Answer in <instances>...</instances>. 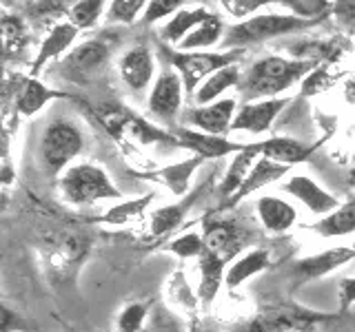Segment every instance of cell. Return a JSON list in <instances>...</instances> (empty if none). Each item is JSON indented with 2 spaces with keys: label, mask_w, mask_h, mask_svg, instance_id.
Returning <instances> with one entry per match:
<instances>
[{
  "label": "cell",
  "mask_w": 355,
  "mask_h": 332,
  "mask_svg": "<svg viewBox=\"0 0 355 332\" xmlns=\"http://www.w3.org/2000/svg\"><path fill=\"white\" fill-rule=\"evenodd\" d=\"M260 160V149H258V142H253V144H247L244 147V151L236 153L233 155V160L229 164V169L225 173V177H222V182L218 186V193L225 197V202H229V199L236 195L244 180L249 177L251 169H253V164Z\"/></svg>",
  "instance_id": "cell-21"
},
{
  "label": "cell",
  "mask_w": 355,
  "mask_h": 332,
  "mask_svg": "<svg viewBox=\"0 0 355 332\" xmlns=\"http://www.w3.org/2000/svg\"><path fill=\"white\" fill-rule=\"evenodd\" d=\"M202 237L207 243V250L218 255V257H222L225 261L236 257V255L244 248V243H247V232L231 219L205 221Z\"/></svg>",
  "instance_id": "cell-12"
},
{
  "label": "cell",
  "mask_w": 355,
  "mask_h": 332,
  "mask_svg": "<svg viewBox=\"0 0 355 332\" xmlns=\"http://www.w3.org/2000/svg\"><path fill=\"white\" fill-rule=\"evenodd\" d=\"M271 266V255L269 250L264 248H253L249 252H244L242 257H238L233 261L229 268H227V277H225V284L236 290L240 288L244 282H249L253 275H258L262 270H266Z\"/></svg>",
  "instance_id": "cell-25"
},
{
  "label": "cell",
  "mask_w": 355,
  "mask_h": 332,
  "mask_svg": "<svg viewBox=\"0 0 355 332\" xmlns=\"http://www.w3.org/2000/svg\"><path fill=\"white\" fill-rule=\"evenodd\" d=\"M202 162H205L202 158L193 155V158L182 160L178 164L162 166V169H155L151 173H142V177H144V180L164 184L178 197H187L189 193H191V177H193V173L198 171V166Z\"/></svg>",
  "instance_id": "cell-18"
},
{
  "label": "cell",
  "mask_w": 355,
  "mask_h": 332,
  "mask_svg": "<svg viewBox=\"0 0 355 332\" xmlns=\"http://www.w3.org/2000/svg\"><path fill=\"white\" fill-rule=\"evenodd\" d=\"M155 73V60L147 44H136L120 60V75L133 93H142Z\"/></svg>",
  "instance_id": "cell-15"
},
{
  "label": "cell",
  "mask_w": 355,
  "mask_h": 332,
  "mask_svg": "<svg viewBox=\"0 0 355 332\" xmlns=\"http://www.w3.org/2000/svg\"><path fill=\"white\" fill-rule=\"evenodd\" d=\"M315 22L302 20L293 14H264V16H253L249 20H242L238 25H233L227 29L225 40L220 47L225 51L233 49H247L249 44L255 42H266L277 36H286V33L304 31L309 27H313Z\"/></svg>",
  "instance_id": "cell-2"
},
{
  "label": "cell",
  "mask_w": 355,
  "mask_h": 332,
  "mask_svg": "<svg viewBox=\"0 0 355 332\" xmlns=\"http://www.w3.org/2000/svg\"><path fill=\"white\" fill-rule=\"evenodd\" d=\"M329 319V315L313 313L309 308L277 302L260 310L249 324V332H311Z\"/></svg>",
  "instance_id": "cell-6"
},
{
  "label": "cell",
  "mask_w": 355,
  "mask_h": 332,
  "mask_svg": "<svg viewBox=\"0 0 355 332\" xmlns=\"http://www.w3.org/2000/svg\"><path fill=\"white\" fill-rule=\"evenodd\" d=\"M288 171H291V166H284V164H277V162H273V160L260 158L258 162L253 164V169H251V173H249L247 180H244L242 188L229 199L227 206H236L238 202H242L244 197H249L251 193L260 191L262 186H269V184H273V182H277V180H282V177H284Z\"/></svg>",
  "instance_id": "cell-23"
},
{
  "label": "cell",
  "mask_w": 355,
  "mask_h": 332,
  "mask_svg": "<svg viewBox=\"0 0 355 332\" xmlns=\"http://www.w3.org/2000/svg\"><path fill=\"white\" fill-rule=\"evenodd\" d=\"M182 7V0H153V3H147V9L142 14V22L144 25H153L166 16H175L178 9Z\"/></svg>",
  "instance_id": "cell-37"
},
{
  "label": "cell",
  "mask_w": 355,
  "mask_h": 332,
  "mask_svg": "<svg viewBox=\"0 0 355 332\" xmlns=\"http://www.w3.org/2000/svg\"><path fill=\"white\" fill-rule=\"evenodd\" d=\"M318 69V60L313 58H282V55H266L253 62L249 71L242 75L238 91L253 102L255 98L273 100V95L291 89L297 80L306 77Z\"/></svg>",
  "instance_id": "cell-1"
},
{
  "label": "cell",
  "mask_w": 355,
  "mask_h": 332,
  "mask_svg": "<svg viewBox=\"0 0 355 332\" xmlns=\"http://www.w3.org/2000/svg\"><path fill=\"white\" fill-rule=\"evenodd\" d=\"M244 55V49L233 51H166V60H169L178 75L182 77L184 91L189 95H196V91L202 86L205 80L218 73L220 69L236 64Z\"/></svg>",
  "instance_id": "cell-4"
},
{
  "label": "cell",
  "mask_w": 355,
  "mask_h": 332,
  "mask_svg": "<svg viewBox=\"0 0 355 332\" xmlns=\"http://www.w3.org/2000/svg\"><path fill=\"white\" fill-rule=\"evenodd\" d=\"M351 259H355V248L351 246L329 248L324 252H318V255H311V257L293 261L291 268H288V277L293 279V288H300L309 282H315L320 277H327L329 273L342 268V266L349 264Z\"/></svg>",
  "instance_id": "cell-7"
},
{
  "label": "cell",
  "mask_w": 355,
  "mask_h": 332,
  "mask_svg": "<svg viewBox=\"0 0 355 332\" xmlns=\"http://www.w3.org/2000/svg\"><path fill=\"white\" fill-rule=\"evenodd\" d=\"M166 250L182 259H189V257L200 259L202 252L207 250V243H205V237L198 235V232H182V235H178L175 239L166 243Z\"/></svg>",
  "instance_id": "cell-35"
},
{
  "label": "cell",
  "mask_w": 355,
  "mask_h": 332,
  "mask_svg": "<svg viewBox=\"0 0 355 332\" xmlns=\"http://www.w3.org/2000/svg\"><path fill=\"white\" fill-rule=\"evenodd\" d=\"M182 77L171 69H164L155 80L149 95V111L153 118H158L164 124H173L175 116L182 107Z\"/></svg>",
  "instance_id": "cell-9"
},
{
  "label": "cell",
  "mask_w": 355,
  "mask_h": 332,
  "mask_svg": "<svg viewBox=\"0 0 355 332\" xmlns=\"http://www.w3.org/2000/svg\"><path fill=\"white\" fill-rule=\"evenodd\" d=\"M236 98H222L214 104L187 109L182 120L189 129H200L209 136L227 138V133L233 127V120H236Z\"/></svg>",
  "instance_id": "cell-8"
},
{
  "label": "cell",
  "mask_w": 355,
  "mask_h": 332,
  "mask_svg": "<svg viewBox=\"0 0 355 332\" xmlns=\"http://www.w3.org/2000/svg\"><path fill=\"white\" fill-rule=\"evenodd\" d=\"M333 80L329 77V73H327V69H315V73L311 75V77H306L304 80V95H313V93H320V91H324V89L331 84Z\"/></svg>",
  "instance_id": "cell-42"
},
{
  "label": "cell",
  "mask_w": 355,
  "mask_h": 332,
  "mask_svg": "<svg viewBox=\"0 0 355 332\" xmlns=\"http://www.w3.org/2000/svg\"><path fill=\"white\" fill-rule=\"evenodd\" d=\"M320 147H322V142L306 144L302 140H295V138H288V136H273V138H266V140L258 142L260 158L273 160V162L284 164V166L306 162Z\"/></svg>",
  "instance_id": "cell-14"
},
{
  "label": "cell",
  "mask_w": 355,
  "mask_h": 332,
  "mask_svg": "<svg viewBox=\"0 0 355 332\" xmlns=\"http://www.w3.org/2000/svg\"><path fill=\"white\" fill-rule=\"evenodd\" d=\"M147 9L144 0H116L107 7V20L118 22V25H133L140 11Z\"/></svg>",
  "instance_id": "cell-36"
},
{
  "label": "cell",
  "mask_w": 355,
  "mask_h": 332,
  "mask_svg": "<svg viewBox=\"0 0 355 332\" xmlns=\"http://www.w3.org/2000/svg\"><path fill=\"white\" fill-rule=\"evenodd\" d=\"M85 147L83 131L69 120H53L40 140V158L51 175H58Z\"/></svg>",
  "instance_id": "cell-5"
},
{
  "label": "cell",
  "mask_w": 355,
  "mask_h": 332,
  "mask_svg": "<svg viewBox=\"0 0 355 332\" xmlns=\"http://www.w3.org/2000/svg\"><path fill=\"white\" fill-rule=\"evenodd\" d=\"M200 266V286H198V302L202 304L205 310L214 306L216 297L220 293L222 284L227 277V261L218 255L205 250L202 257L198 259Z\"/></svg>",
  "instance_id": "cell-19"
},
{
  "label": "cell",
  "mask_w": 355,
  "mask_h": 332,
  "mask_svg": "<svg viewBox=\"0 0 355 332\" xmlns=\"http://www.w3.org/2000/svg\"><path fill=\"white\" fill-rule=\"evenodd\" d=\"M205 186H198L196 191H191L187 197H182L178 204H169V206H162L158 210H153L151 213V235L153 237H164L173 232L178 226L182 224L187 213L191 210V206H196V202L200 199V195L205 193Z\"/></svg>",
  "instance_id": "cell-22"
},
{
  "label": "cell",
  "mask_w": 355,
  "mask_h": 332,
  "mask_svg": "<svg viewBox=\"0 0 355 332\" xmlns=\"http://www.w3.org/2000/svg\"><path fill=\"white\" fill-rule=\"evenodd\" d=\"M286 7L293 9V16L302 18V20H311L315 22V16H324L327 9L331 7L329 3H322V0H286V3H282Z\"/></svg>",
  "instance_id": "cell-39"
},
{
  "label": "cell",
  "mask_w": 355,
  "mask_h": 332,
  "mask_svg": "<svg viewBox=\"0 0 355 332\" xmlns=\"http://www.w3.org/2000/svg\"><path fill=\"white\" fill-rule=\"evenodd\" d=\"M109 47L103 40H89L80 47H76L67 58L62 60L64 73L73 77L76 82H87L103 64L109 60Z\"/></svg>",
  "instance_id": "cell-13"
},
{
  "label": "cell",
  "mask_w": 355,
  "mask_h": 332,
  "mask_svg": "<svg viewBox=\"0 0 355 332\" xmlns=\"http://www.w3.org/2000/svg\"><path fill=\"white\" fill-rule=\"evenodd\" d=\"M264 5H266L264 0H231V3H225L227 11L236 18H247L255 9H260Z\"/></svg>",
  "instance_id": "cell-40"
},
{
  "label": "cell",
  "mask_w": 355,
  "mask_h": 332,
  "mask_svg": "<svg viewBox=\"0 0 355 332\" xmlns=\"http://www.w3.org/2000/svg\"><path fill=\"white\" fill-rule=\"evenodd\" d=\"M55 98H64L62 91L49 89L47 84H42L38 77H18L16 93H14V107L16 113L20 116H36L38 111L44 109V104L51 102Z\"/></svg>",
  "instance_id": "cell-17"
},
{
  "label": "cell",
  "mask_w": 355,
  "mask_h": 332,
  "mask_svg": "<svg viewBox=\"0 0 355 332\" xmlns=\"http://www.w3.org/2000/svg\"><path fill=\"white\" fill-rule=\"evenodd\" d=\"M60 191L67 202L76 206H92L96 202H107V199H122V193L111 182V177L100 166L89 162L76 164L64 171Z\"/></svg>",
  "instance_id": "cell-3"
},
{
  "label": "cell",
  "mask_w": 355,
  "mask_h": 332,
  "mask_svg": "<svg viewBox=\"0 0 355 332\" xmlns=\"http://www.w3.org/2000/svg\"><path fill=\"white\" fill-rule=\"evenodd\" d=\"M94 113L114 140H120L122 131L129 127V122L133 118V113H129L127 109H122L118 104H100L94 109Z\"/></svg>",
  "instance_id": "cell-32"
},
{
  "label": "cell",
  "mask_w": 355,
  "mask_h": 332,
  "mask_svg": "<svg viewBox=\"0 0 355 332\" xmlns=\"http://www.w3.org/2000/svg\"><path fill=\"white\" fill-rule=\"evenodd\" d=\"M340 288V313H349V308L355 304V277H344L338 284Z\"/></svg>",
  "instance_id": "cell-41"
},
{
  "label": "cell",
  "mask_w": 355,
  "mask_h": 332,
  "mask_svg": "<svg viewBox=\"0 0 355 332\" xmlns=\"http://www.w3.org/2000/svg\"><path fill=\"white\" fill-rule=\"evenodd\" d=\"M78 27H73L71 22H58L51 31L49 36L42 40L40 44V51L36 53V58L31 62V71H29V77H38V73L44 69V64L60 58V55L71 47L76 36H78Z\"/></svg>",
  "instance_id": "cell-20"
},
{
  "label": "cell",
  "mask_w": 355,
  "mask_h": 332,
  "mask_svg": "<svg viewBox=\"0 0 355 332\" xmlns=\"http://www.w3.org/2000/svg\"><path fill=\"white\" fill-rule=\"evenodd\" d=\"M258 217L262 221V226L269 230V232H284L288 230L297 219L295 208L284 202L280 197H273V195H264L258 199Z\"/></svg>",
  "instance_id": "cell-24"
},
{
  "label": "cell",
  "mask_w": 355,
  "mask_h": 332,
  "mask_svg": "<svg viewBox=\"0 0 355 332\" xmlns=\"http://www.w3.org/2000/svg\"><path fill=\"white\" fill-rule=\"evenodd\" d=\"M311 228L322 237H342L355 232V195H351L347 202H342L331 215L322 217Z\"/></svg>",
  "instance_id": "cell-27"
},
{
  "label": "cell",
  "mask_w": 355,
  "mask_h": 332,
  "mask_svg": "<svg viewBox=\"0 0 355 332\" xmlns=\"http://www.w3.org/2000/svg\"><path fill=\"white\" fill-rule=\"evenodd\" d=\"M175 136V144L180 149L187 151H193V155L202 160H220L225 155H236L240 151H244L247 144H238V142H231L229 138H222V136H209V133H200L196 129H189V127H178L173 131Z\"/></svg>",
  "instance_id": "cell-10"
},
{
  "label": "cell",
  "mask_w": 355,
  "mask_h": 332,
  "mask_svg": "<svg viewBox=\"0 0 355 332\" xmlns=\"http://www.w3.org/2000/svg\"><path fill=\"white\" fill-rule=\"evenodd\" d=\"M105 7H109L103 0H83V3H73L69 7V18H71V25L78 29H87V27H94L98 18L103 16Z\"/></svg>",
  "instance_id": "cell-34"
},
{
  "label": "cell",
  "mask_w": 355,
  "mask_h": 332,
  "mask_svg": "<svg viewBox=\"0 0 355 332\" xmlns=\"http://www.w3.org/2000/svg\"><path fill=\"white\" fill-rule=\"evenodd\" d=\"M193 332H218L216 328H211V326H196Z\"/></svg>",
  "instance_id": "cell-43"
},
{
  "label": "cell",
  "mask_w": 355,
  "mask_h": 332,
  "mask_svg": "<svg viewBox=\"0 0 355 332\" xmlns=\"http://www.w3.org/2000/svg\"><path fill=\"white\" fill-rule=\"evenodd\" d=\"M282 191H286L288 195H293L295 199H300V202H302L311 210V213L322 215V217L331 215L333 210L340 206L336 195H331L329 191H324V188H322L318 182H313L306 175L291 177V180L282 186Z\"/></svg>",
  "instance_id": "cell-16"
},
{
  "label": "cell",
  "mask_w": 355,
  "mask_h": 332,
  "mask_svg": "<svg viewBox=\"0 0 355 332\" xmlns=\"http://www.w3.org/2000/svg\"><path fill=\"white\" fill-rule=\"evenodd\" d=\"M286 104H288L286 98L258 100V102L242 104L236 113V120H233L231 131H244V133H253V136L266 133L273 127L275 118L282 113Z\"/></svg>",
  "instance_id": "cell-11"
},
{
  "label": "cell",
  "mask_w": 355,
  "mask_h": 332,
  "mask_svg": "<svg viewBox=\"0 0 355 332\" xmlns=\"http://www.w3.org/2000/svg\"><path fill=\"white\" fill-rule=\"evenodd\" d=\"M225 22H222V18L218 14H211L202 25H200L198 29H193L189 36L178 44V49L182 51H202V49H209L214 47V44H222V40H225Z\"/></svg>",
  "instance_id": "cell-29"
},
{
  "label": "cell",
  "mask_w": 355,
  "mask_h": 332,
  "mask_svg": "<svg viewBox=\"0 0 355 332\" xmlns=\"http://www.w3.org/2000/svg\"><path fill=\"white\" fill-rule=\"evenodd\" d=\"M0 27H3V51H5V58L9 60L11 55H18L20 49L27 47V42H29L27 29L18 16H11V14L3 16Z\"/></svg>",
  "instance_id": "cell-30"
},
{
  "label": "cell",
  "mask_w": 355,
  "mask_h": 332,
  "mask_svg": "<svg viewBox=\"0 0 355 332\" xmlns=\"http://www.w3.org/2000/svg\"><path fill=\"white\" fill-rule=\"evenodd\" d=\"M211 16V11L207 7H196V9H180L178 14L166 22V25L162 27V40L171 42V44H180L189 33H191L193 29H198L202 22Z\"/></svg>",
  "instance_id": "cell-28"
},
{
  "label": "cell",
  "mask_w": 355,
  "mask_h": 332,
  "mask_svg": "<svg viewBox=\"0 0 355 332\" xmlns=\"http://www.w3.org/2000/svg\"><path fill=\"white\" fill-rule=\"evenodd\" d=\"M144 317H147V304H129L118 317V332H138Z\"/></svg>",
  "instance_id": "cell-38"
},
{
  "label": "cell",
  "mask_w": 355,
  "mask_h": 332,
  "mask_svg": "<svg viewBox=\"0 0 355 332\" xmlns=\"http://www.w3.org/2000/svg\"><path fill=\"white\" fill-rule=\"evenodd\" d=\"M240 82H242L240 66L231 64V66H227V69H220L218 73L211 75L209 80L202 82V86H200L193 95V102H196V107L214 104V102H218V98L225 91H229V89H233V86H240Z\"/></svg>",
  "instance_id": "cell-26"
},
{
  "label": "cell",
  "mask_w": 355,
  "mask_h": 332,
  "mask_svg": "<svg viewBox=\"0 0 355 332\" xmlns=\"http://www.w3.org/2000/svg\"><path fill=\"white\" fill-rule=\"evenodd\" d=\"M127 131L131 133L133 138H136L140 144H173V147H178L175 144V136L169 131H162L160 127L151 124L149 120H144L140 116H133Z\"/></svg>",
  "instance_id": "cell-33"
},
{
  "label": "cell",
  "mask_w": 355,
  "mask_h": 332,
  "mask_svg": "<svg viewBox=\"0 0 355 332\" xmlns=\"http://www.w3.org/2000/svg\"><path fill=\"white\" fill-rule=\"evenodd\" d=\"M151 202H153V193H147L144 197L116 204L114 208H109L107 213L100 217V221H107V224H129V221L138 219Z\"/></svg>",
  "instance_id": "cell-31"
}]
</instances>
